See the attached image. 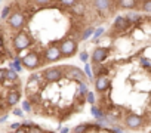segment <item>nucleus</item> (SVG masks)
Returning a JSON list of instances; mask_svg holds the SVG:
<instances>
[{
	"instance_id": "obj_17",
	"label": "nucleus",
	"mask_w": 151,
	"mask_h": 133,
	"mask_svg": "<svg viewBox=\"0 0 151 133\" xmlns=\"http://www.w3.org/2000/svg\"><path fill=\"white\" fill-rule=\"evenodd\" d=\"M5 80H8V82H18V73H15L14 70L8 68L5 71Z\"/></svg>"
},
{
	"instance_id": "obj_44",
	"label": "nucleus",
	"mask_w": 151,
	"mask_h": 133,
	"mask_svg": "<svg viewBox=\"0 0 151 133\" xmlns=\"http://www.w3.org/2000/svg\"><path fill=\"white\" fill-rule=\"evenodd\" d=\"M0 2H2V0H0Z\"/></svg>"
},
{
	"instance_id": "obj_10",
	"label": "nucleus",
	"mask_w": 151,
	"mask_h": 133,
	"mask_svg": "<svg viewBox=\"0 0 151 133\" xmlns=\"http://www.w3.org/2000/svg\"><path fill=\"white\" fill-rule=\"evenodd\" d=\"M111 84V80L107 74H102V76H98L96 80H95V89L98 93H104Z\"/></svg>"
},
{
	"instance_id": "obj_18",
	"label": "nucleus",
	"mask_w": 151,
	"mask_h": 133,
	"mask_svg": "<svg viewBox=\"0 0 151 133\" xmlns=\"http://www.w3.org/2000/svg\"><path fill=\"white\" fill-rule=\"evenodd\" d=\"M119 3L123 9H132L136 6V0H119Z\"/></svg>"
},
{
	"instance_id": "obj_15",
	"label": "nucleus",
	"mask_w": 151,
	"mask_h": 133,
	"mask_svg": "<svg viewBox=\"0 0 151 133\" xmlns=\"http://www.w3.org/2000/svg\"><path fill=\"white\" fill-rule=\"evenodd\" d=\"M9 68L14 70L15 73H21L22 71V64H21V59L19 58H15L12 62H9Z\"/></svg>"
},
{
	"instance_id": "obj_39",
	"label": "nucleus",
	"mask_w": 151,
	"mask_h": 133,
	"mask_svg": "<svg viewBox=\"0 0 151 133\" xmlns=\"http://www.w3.org/2000/svg\"><path fill=\"white\" fill-rule=\"evenodd\" d=\"M14 133H27V130H25V129H22V127H19V129H18V130H15Z\"/></svg>"
},
{
	"instance_id": "obj_7",
	"label": "nucleus",
	"mask_w": 151,
	"mask_h": 133,
	"mask_svg": "<svg viewBox=\"0 0 151 133\" xmlns=\"http://www.w3.org/2000/svg\"><path fill=\"white\" fill-rule=\"evenodd\" d=\"M43 59H45V62H56V61L62 59L61 52H59V49H58V44H56V43H50V44L45 49Z\"/></svg>"
},
{
	"instance_id": "obj_21",
	"label": "nucleus",
	"mask_w": 151,
	"mask_h": 133,
	"mask_svg": "<svg viewBox=\"0 0 151 133\" xmlns=\"http://www.w3.org/2000/svg\"><path fill=\"white\" fill-rule=\"evenodd\" d=\"M104 33H105V30H104L102 27L95 28V30H93V33H92V34H93V36H92V41H93V43H96V41H98V39H99Z\"/></svg>"
},
{
	"instance_id": "obj_30",
	"label": "nucleus",
	"mask_w": 151,
	"mask_h": 133,
	"mask_svg": "<svg viewBox=\"0 0 151 133\" xmlns=\"http://www.w3.org/2000/svg\"><path fill=\"white\" fill-rule=\"evenodd\" d=\"M22 111H24V112H31V111H33L30 101H24V102H22Z\"/></svg>"
},
{
	"instance_id": "obj_45",
	"label": "nucleus",
	"mask_w": 151,
	"mask_h": 133,
	"mask_svg": "<svg viewBox=\"0 0 151 133\" xmlns=\"http://www.w3.org/2000/svg\"><path fill=\"white\" fill-rule=\"evenodd\" d=\"M0 19H2V18H0Z\"/></svg>"
},
{
	"instance_id": "obj_19",
	"label": "nucleus",
	"mask_w": 151,
	"mask_h": 133,
	"mask_svg": "<svg viewBox=\"0 0 151 133\" xmlns=\"http://www.w3.org/2000/svg\"><path fill=\"white\" fill-rule=\"evenodd\" d=\"M139 64H141V66H142L144 70L150 71V68H151V61L148 59V56H141V58H139Z\"/></svg>"
},
{
	"instance_id": "obj_40",
	"label": "nucleus",
	"mask_w": 151,
	"mask_h": 133,
	"mask_svg": "<svg viewBox=\"0 0 151 133\" xmlns=\"http://www.w3.org/2000/svg\"><path fill=\"white\" fill-rule=\"evenodd\" d=\"M6 120H8V114H5L3 117H0V123H5Z\"/></svg>"
},
{
	"instance_id": "obj_23",
	"label": "nucleus",
	"mask_w": 151,
	"mask_h": 133,
	"mask_svg": "<svg viewBox=\"0 0 151 133\" xmlns=\"http://www.w3.org/2000/svg\"><path fill=\"white\" fill-rule=\"evenodd\" d=\"M73 8V11H74V14H77V15H85V11H86V8H85V5H77L76 3L74 6H71Z\"/></svg>"
},
{
	"instance_id": "obj_3",
	"label": "nucleus",
	"mask_w": 151,
	"mask_h": 133,
	"mask_svg": "<svg viewBox=\"0 0 151 133\" xmlns=\"http://www.w3.org/2000/svg\"><path fill=\"white\" fill-rule=\"evenodd\" d=\"M42 76L47 83H56L64 79V70H62V66H52V68L45 70Z\"/></svg>"
},
{
	"instance_id": "obj_41",
	"label": "nucleus",
	"mask_w": 151,
	"mask_h": 133,
	"mask_svg": "<svg viewBox=\"0 0 151 133\" xmlns=\"http://www.w3.org/2000/svg\"><path fill=\"white\" fill-rule=\"evenodd\" d=\"M61 133H70V130H68V127H64V129L61 130Z\"/></svg>"
},
{
	"instance_id": "obj_6",
	"label": "nucleus",
	"mask_w": 151,
	"mask_h": 133,
	"mask_svg": "<svg viewBox=\"0 0 151 133\" xmlns=\"http://www.w3.org/2000/svg\"><path fill=\"white\" fill-rule=\"evenodd\" d=\"M144 117L138 115V114H127L124 117V126L129 130H139L144 127Z\"/></svg>"
},
{
	"instance_id": "obj_28",
	"label": "nucleus",
	"mask_w": 151,
	"mask_h": 133,
	"mask_svg": "<svg viewBox=\"0 0 151 133\" xmlns=\"http://www.w3.org/2000/svg\"><path fill=\"white\" fill-rule=\"evenodd\" d=\"M142 11H144L145 14H150V12H151V0H144Z\"/></svg>"
},
{
	"instance_id": "obj_35",
	"label": "nucleus",
	"mask_w": 151,
	"mask_h": 133,
	"mask_svg": "<svg viewBox=\"0 0 151 133\" xmlns=\"http://www.w3.org/2000/svg\"><path fill=\"white\" fill-rule=\"evenodd\" d=\"M31 124H33V121H30V120H25V121H22V123H21V127L27 130V129H28Z\"/></svg>"
},
{
	"instance_id": "obj_24",
	"label": "nucleus",
	"mask_w": 151,
	"mask_h": 133,
	"mask_svg": "<svg viewBox=\"0 0 151 133\" xmlns=\"http://www.w3.org/2000/svg\"><path fill=\"white\" fill-rule=\"evenodd\" d=\"M27 133H45V130H43L40 126H37V124H31V126L27 129Z\"/></svg>"
},
{
	"instance_id": "obj_26",
	"label": "nucleus",
	"mask_w": 151,
	"mask_h": 133,
	"mask_svg": "<svg viewBox=\"0 0 151 133\" xmlns=\"http://www.w3.org/2000/svg\"><path fill=\"white\" fill-rule=\"evenodd\" d=\"M58 2H59V5H62L65 8H71V6H74L76 3H77L79 0H58Z\"/></svg>"
},
{
	"instance_id": "obj_16",
	"label": "nucleus",
	"mask_w": 151,
	"mask_h": 133,
	"mask_svg": "<svg viewBox=\"0 0 151 133\" xmlns=\"http://www.w3.org/2000/svg\"><path fill=\"white\" fill-rule=\"evenodd\" d=\"M89 129H92V126H91L89 123H82V124L76 126V127L73 129V133H86Z\"/></svg>"
},
{
	"instance_id": "obj_43",
	"label": "nucleus",
	"mask_w": 151,
	"mask_h": 133,
	"mask_svg": "<svg viewBox=\"0 0 151 133\" xmlns=\"http://www.w3.org/2000/svg\"><path fill=\"white\" fill-rule=\"evenodd\" d=\"M45 133H46V132H45ZM49 133H52V132H49Z\"/></svg>"
},
{
	"instance_id": "obj_1",
	"label": "nucleus",
	"mask_w": 151,
	"mask_h": 133,
	"mask_svg": "<svg viewBox=\"0 0 151 133\" xmlns=\"http://www.w3.org/2000/svg\"><path fill=\"white\" fill-rule=\"evenodd\" d=\"M56 44H58V49H59L62 58H71L73 55H76V52H77V43L71 39H62Z\"/></svg>"
},
{
	"instance_id": "obj_13",
	"label": "nucleus",
	"mask_w": 151,
	"mask_h": 133,
	"mask_svg": "<svg viewBox=\"0 0 151 133\" xmlns=\"http://www.w3.org/2000/svg\"><path fill=\"white\" fill-rule=\"evenodd\" d=\"M93 5H95V8L99 12L105 14V12H108L111 9V0H95Z\"/></svg>"
},
{
	"instance_id": "obj_20",
	"label": "nucleus",
	"mask_w": 151,
	"mask_h": 133,
	"mask_svg": "<svg viewBox=\"0 0 151 133\" xmlns=\"http://www.w3.org/2000/svg\"><path fill=\"white\" fill-rule=\"evenodd\" d=\"M91 112H92V115L95 117V118H101V117H104L105 114H104V111L101 109V108H98L95 104L91 107Z\"/></svg>"
},
{
	"instance_id": "obj_11",
	"label": "nucleus",
	"mask_w": 151,
	"mask_h": 133,
	"mask_svg": "<svg viewBox=\"0 0 151 133\" xmlns=\"http://www.w3.org/2000/svg\"><path fill=\"white\" fill-rule=\"evenodd\" d=\"M19 99H21V93H19V90L14 89V90H9V92H8L6 104H8L9 107H15V105L19 102Z\"/></svg>"
},
{
	"instance_id": "obj_29",
	"label": "nucleus",
	"mask_w": 151,
	"mask_h": 133,
	"mask_svg": "<svg viewBox=\"0 0 151 133\" xmlns=\"http://www.w3.org/2000/svg\"><path fill=\"white\" fill-rule=\"evenodd\" d=\"M86 101H88V104H91V105H93L95 104V95H93V92H86Z\"/></svg>"
},
{
	"instance_id": "obj_25",
	"label": "nucleus",
	"mask_w": 151,
	"mask_h": 133,
	"mask_svg": "<svg viewBox=\"0 0 151 133\" xmlns=\"http://www.w3.org/2000/svg\"><path fill=\"white\" fill-rule=\"evenodd\" d=\"M93 30H95L93 27H89V28H86V30L83 31V34L80 36V40L83 41V40H86V39H89V37L92 36V33H93Z\"/></svg>"
},
{
	"instance_id": "obj_33",
	"label": "nucleus",
	"mask_w": 151,
	"mask_h": 133,
	"mask_svg": "<svg viewBox=\"0 0 151 133\" xmlns=\"http://www.w3.org/2000/svg\"><path fill=\"white\" fill-rule=\"evenodd\" d=\"M79 58H80L82 62H88V61H89V55H88V52H85V50L80 52V56H79Z\"/></svg>"
},
{
	"instance_id": "obj_9",
	"label": "nucleus",
	"mask_w": 151,
	"mask_h": 133,
	"mask_svg": "<svg viewBox=\"0 0 151 133\" xmlns=\"http://www.w3.org/2000/svg\"><path fill=\"white\" fill-rule=\"evenodd\" d=\"M108 53H110V50H108V47H102V46H99V47H95V50H93V53H92V62L93 64H102L107 58H108Z\"/></svg>"
},
{
	"instance_id": "obj_22",
	"label": "nucleus",
	"mask_w": 151,
	"mask_h": 133,
	"mask_svg": "<svg viewBox=\"0 0 151 133\" xmlns=\"http://www.w3.org/2000/svg\"><path fill=\"white\" fill-rule=\"evenodd\" d=\"M88 92V86H86V82H80L79 86H77V95L80 96H85Z\"/></svg>"
},
{
	"instance_id": "obj_2",
	"label": "nucleus",
	"mask_w": 151,
	"mask_h": 133,
	"mask_svg": "<svg viewBox=\"0 0 151 133\" xmlns=\"http://www.w3.org/2000/svg\"><path fill=\"white\" fill-rule=\"evenodd\" d=\"M62 70H64V79L74 80V82H77V83L86 82L85 73L80 68H77V66H74V65H71V66H62Z\"/></svg>"
},
{
	"instance_id": "obj_12",
	"label": "nucleus",
	"mask_w": 151,
	"mask_h": 133,
	"mask_svg": "<svg viewBox=\"0 0 151 133\" xmlns=\"http://www.w3.org/2000/svg\"><path fill=\"white\" fill-rule=\"evenodd\" d=\"M130 27V24L126 21L124 16H117L114 19V24H113V28L114 30H119V31H127V28Z\"/></svg>"
},
{
	"instance_id": "obj_27",
	"label": "nucleus",
	"mask_w": 151,
	"mask_h": 133,
	"mask_svg": "<svg viewBox=\"0 0 151 133\" xmlns=\"http://www.w3.org/2000/svg\"><path fill=\"white\" fill-rule=\"evenodd\" d=\"M85 64H86V65H85V68H83V73H85L86 79H91V80H92L93 74H92V70H91V65H89L88 62H85Z\"/></svg>"
},
{
	"instance_id": "obj_4",
	"label": "nucleus",
	"mask_w": 151,
	"mask_h": 133,
	"mask_svg": "<svg viewBox=\"0 0 151 133\" xmlns=\"http://www.w3.org/2000/svg\"><path fill=\"white\" fill-rule=\"evenodd\" d=\"M21 64L25 66V68H28V70H36L37 66L42 64V59H40V55L33 50V52H28V53L21 59Z\"/></svg>"
},
{
	"instance_id": "obj_14",
	"label": "nucleus",
	"mask_w": 151,
	"mask_h": 133,
	"mask_svg": "<svg viewBox=\"0 0 151 133\" xmlns=\"http://www.w3.org/2000/svg\"><path fill=\"white\" fill-rule=\"evenodd\" d=\"M124 18H126V21H127L129 24H138V22L142 21V15H141V12H135V11L127 12V14L124 15Z\"/></svg>"
},
{
	"instance_id": "obj_34",
	"label": "nucleus",
	"mask_w": 151,
	"mask_h": 133,
	"mask_svg": "<svg viewBox=\"0 0 151 133\" xmlns=\"http://www.w3.org/2000/svg\"><path fill=\"white\" fill-rule=\"evenodd\" d=\"M12 114H14V115H17V117H24V111H22L21 108H14Z\"/></svg>"
},
{
	"instance_id": "obj_36",
	"label": "nucleus",
	"mask_w": 151,
	"mask_h": 133,
	"mask_svg": "<svg viewBox=\"0 0 151 133\" xmlns=\"http://www.w3.org/2000/svg\"><path fill=\"white\" fill-rule=\"evenodd\" d=\"M21 127V123H12L11 126H9V129L12 130V132H15V130H18Z\"/></svg>"
},
{
	"instance_id": "obj_37",
	"label": "nucleus",
	"mask_w": 151,
	"mask_h": 133,
	"mask_svg": "<svg viewBox=\"0 0 151 133\" xmlns=\"http://www.w3.org/2000/svg\"><path fill=\"white\" fill-rule=\"evenodd\" d=\"M5 71H6V68H0V83L5 82Z\"/></svg>"
},
{
	"instance_id": "obj_8",
	"label": "nucleus",
	"mask_w": 151,
	"mask_h": 133,
	"mask_svg": "<svg viewBox=\"0 0 151 133\" xmlns=\"http://www.w3.org/2000/svg\"><path fill=\"white\" fill-rule=\"evenodd\" d=\"M6 19H8L9 27L14 28V30H21V28L25 25V16H24L22 14H19V12H14V14H11Z\"/></svg>"
},
{
	"instance_id": "obj_42",
	"label": "nucleus",
	"mask_w": 151,
	"mask_h": 133,
	"mask_svg": "<svg viewBox=\"0 0 151 133\" xmlns=\"http://www.w3.org/2000/svg\"><path fill=\"white\" fill-rule=\"evenodd\" d=\"M0 47H3V40L0 39Z\"/></svg>"
},
{
	"instance_id": "obj_5",
	"label": "nucleus",
	"mask_w": 151,
	"mask_h": 133,
	"mask_svg": "<svg viewBox=\"0 0 151 133\" xmlns=\"http://www.w3.org/2000/svg\"><path fill=\"white\" fill-rule=\"evenodd\" d=\"M31 46V39H30V36L27 34V33H18L17 36H15V39H14V47H15V50L17 52H22V50H25V49H28Z\"/></svg>"
},
{
	"instance_id": "obj_32",
	"label": "nucleus",
	"mask_w": 151,
	"mask_h": 133,
	"mask_svg": "<svg viewBox=\"0 0 151 133\" xmlns=\"http://www.w3.org/2000/svg\"><path fill=\"white\" fill-rule=\"evenodd\" d=\"M52 0H34V3L39 5V6H47Z\"/></svg>"
},
{
	"instance_id": "obj_31",
	"label": "nucleus",
	"mask_w": 151,
	"mask_h": 133,
	"mask_svg": "<svg viewBox=\"0 0 151 133\" xmlns=\"http://www.w3.org/2000/svg\"><path fill=\"white\" fill-rule=\"evenodd\" d=\"M9 12H11V8H9V6H6V8L3 9V12L0 14V18H3V19H6V18L9 16Z\"/></svg>"
},
{
	"instance_id": "obj_38",
	"label": "nucleus",
	"mask_w": 151,
	"mask_h": 133,
	"mask_svg": "<svg viewBox=\"0 0 151 133\" xmlns=\"http://www.w3.org/2000/svg\"><path fill=\"white\" fill-rule=\"evenodd\" d=\"M111 132H113V133H123V130H122L120 127H114V129H111Z\"/></svg>"
}]
</instances>
